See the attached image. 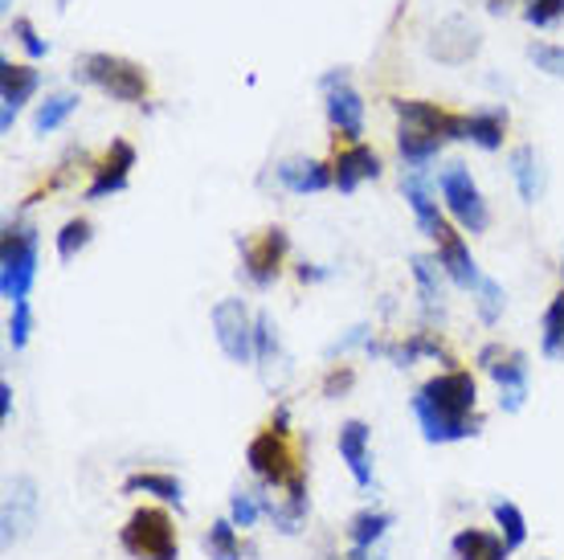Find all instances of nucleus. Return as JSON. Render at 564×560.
Segmentation results:
<instances>
[{
	"instance_id": "1",
	"label": "nucleus",
	"mask_w": 564,
	"mask_h": 560,
	"mask_svg": "<svg viewBox=\"0 0 564 560\" xmlns=\"http://www.w3.org/2000/svg\"><path fill=\"white\" fill-rule=\"evenodd\" d=\"M413 418L422 426V438L434 446L466 442L482 430L479 418V385L470 368H446L413 392Z\"/></svg>"
},
{
	"instance_id": "2",
	"label": "nucleus",
	"mask_w": 564,
	"mask_h": 560,
	"mask_svg": "<svg viewBox=\"0 0 564 560\" xmlns=\"http://www.w3.org/2000/svg\"><path fill=\"white\" fill-rule=\"evenodd\" d=\"M246 463L267 487H282L286 499L295 504H307V475L295 459V446H291V434H279V430H262V434L250 442L246 450Z\"/></svg>"
},
{
	"instance_id": "3",
	"label": "nucleus",
	"mask_w": 564,
	"mask_h": 560,
	"mask_svg": "<svg viewBox=\"0 0 564 560\" xmlns=\"http://www.w3.org/2000/svg\"><path fill=\"white\" fill-rule=\"evenodd\" d=\"M37 229L25 222L4 225V238H0V294L9 303H25L29 287L37 279Z\"/></svg>"
},
{
	"instance_id": "4",
	"label": "nucleus",
	"mask_w": 564,
	"mask_h": 560,
	"mask_svg": "<svg viewBox=\"0 0 564 560\" xmlns=\"http://www.w3.org/2000/svg\"><path fill=\"white\" fill-rule=\"evenodd\" d=\"M74 78L99 86L102 95L119 98V103H143L148 98V74H143V66H135L131 57L119 54H83L74 62Z\"/></svg>"
},
{
	"instance_id": "5",
	"label": "nucleus",
	"mask_w": 564,
	"mask_h": 560,
	"mask_svg": "<svg viewBox=\"0 0 564 560\" xmlns=\"http://www.w3.org/2000/svg\"><path fill=\"white\" fill-rule=\"evenodd\" d=\"M119 545L131 560H176L181 545H176V524L164 507H135L131 519L119 532Z\"/></svg>"
},
{
	"instance_id": "6",
	"label": "nucleus",
	"mask_w": 564,
	"mask_h": 560,
	"mask_svg": "<svg viewBox=\"0 0 564 560\" xmlns=\"http://www.w3.org/2000/svg\"><path fill=\"white\" fill-rule=\"evenodd\" d=\"M437 193H442L446 213L463 225L466 234H487L491 213H487V201H482L479 184H475V176H470L466 164H451V169H442V176H437Z\"/></svg>"
},
{
	"instance_id": "7",
	"label": "nucleus",
	"mask_w": 564,
	"mask_h": 560,
	"mask_svg": "<svg viewBox=\"0 0 564 560\" xmlns=\"http://www.w3.org/2000/svg\"><path fill=\"white\" fill-rule=\"evenodd\" d=\"M324 107H327V123L332 131H339L348 143H365V98L352 86L348 71H327L324 74Z\"/></svg>"
},
{
	"instance_id": "8",
	"label": "nucleus",
	"mask_w": 564,
	"mask_h": 560,
	"mask_svg": "<svg viewBox=\"0 0 564 560\" xmlns=\"http://www.w3.org/2000/svg\"><path fill=\"white\" fill-rule=\"evenodd\" d=\"M482 373L499 385V406L508 413H520L523 397H528V356L520 348H503V344H487L479 352Z\"/></svg>"
},
{
	"instance_id": "9",
	"label": "nucleus",
	"mask_w": 564,
	"mask_h": 560,
	"mask_svg": "<svg viewBox=\"0 0 564 560\" xmlns=\"http://www.w3.org/2000/svg\"><path fill=\"white\" fill-rule=\"evenodd\" d=\"M213 332H217V344H221V352L234 365H250L254 360L258 320H250V311H246L241 299H221L213 308Z\"/></svg>"
},
{
	"instance_id": "10",
	"label": "nucleus",
	"mask_w": 564,
	"mask_h": 560,
	"mask_svg": "<svg viewBox=\"0 0 564 560\" xmlns=\"http://www.w3.org/2000/svg\"><path fill=\"white\" fill-rule=\"evenodd\" d=\"M286 250H291V238H286L282 225H270L258 238L241 241V270H246V279L254 282V287H270V282L279 279Z\"/></svg>"
},
{
	"instance_id": "11",
	"label": "nucleus",
	"mask_w": 564,
	"mask_h": 560,
	"mask_svg": "<svg viewBox=\"0 0 564 560\" xmlns=\"http://www.w3.org/2000/svg\"><path fill=\"white\" fill-rule=\"evenodd\" d=\"M393 111L401 119V127H417V131H430L437 140H466V115H454L437 103H425V98H393Z\"/></svg>"
},
{
	"instance_id": "12",
	"label": "nucleus",
	"mask_w": 564,
	"mask_h": 560,
	"mask_svg": "<svg viewBox=\"0 0 564 560\" xmlns=\"http://www.w3.org/2000/svg\"><path fill=\"white\" fill-rule=\"evenodd\" d=\"M131 169H135V148L128 140H111L107 155H102L99 169H95V181L86 189V201H102V196L123 193L131 184Z\"/></svg>"
},
{
	"instance_id": "13",
	"label": "nucleus",
	"mask_w": 564,
	"mask_h": 560,
	"mask_svg": "<svg viewBox=\"0 0 564 560\" xmlns=\"http://www.w3.org/2000/svg\"><path fill=\"white\" fill-rule=\"evenodd\" d=\"M37 86H42V74L33 71V66L0 62V107H4V111H0V131H13L17 111L37 95Z\"/></svg>"
},
{
	"instance_id": "14",
	"label": "nucleus",
	"mask_w": 564,
	"mask_h": 560,
	"mask_svg": "<svg viewBox=\"0 0 564 560\" xmlns=\"http://www.w3.org/2000/svg\"><path fill=\"white\" fill-rule=\"evenodd\" d=\"M365 348H368V356H389L397 368L417 365L422 356H430V360H437V365L454 368V356L446 352V344H442L434 332H413V336L401 340V344H377V340H368Z\"/></svg>"
},
{
	"instance_id": "15",
	"label": "nucleus",
	"mask_w": 564,
	"mask_h": 560,
	"mask_svg": "<svg viewBox=\"0 0 564 560\" xmlns=\"http://www.w3.org/2000/svg\"><path fill=\"white\" fill-rule=\"evenodd\" d=\"M437 267L451 274L454 287H463V291H479V267H475V258H470V246L463 241V234H454L451 225L442 229V238H437Z\"/></svg>"
},
{
	"instance_id": "16",
	"label": "nucleus",
	"mask_w": 564,
	"mask_h": 560,
	"mask_svg": "<svg viewBox=\"0 0 564 560\" xmlns=\"http://www.w3.org/2000/svg\"><path fill=\"white\" fill-rule=\"evenodd\" d=\"M332 176H336L339 193H356L365 181H377V176H381V155L372 152L368 143H348L344 152H336Z\"/></svg>"
},
{
	"instance_id": "17",
	"label": "nucleus",
	"mask_w": 564,
	"mask_h": 560,
	"mask_svg": "<svg viewBox=\"0 0 564 560\" xmlns=\"http://www.w3.org/2000/svg\"><path fill=\"white\" fill-rule=\"evenodd\" d=\"M37 516V483L29 475H17L4 495V545H13L29 532V524Z\"/></svg>"
},
{
	"instance_id": "18",
	"label": "nucleus",
	"mask_w": 564,
	"mask_h": 560,
	"mask_svg": "<svg viewBox=\"0 0 564 560\" xmlns=\"http://www.w3.org/2000/svg\"><path fill=\"white\" fill-rule=\"evenodd\" d=\"M336 446H339V459L348 463V471H352L356 478V487H372V454H368V426L360 418L352 421H344L339 426V438H336Z\"/></svg>"
},
{
	"instance_id": "19",
	"label": "nucleus",
	"mask_w": 564,
	"mask_h": 560,
	"mask_svg": "<svg viewBox=\"0 0 564 560\" xmlns=\"http://www.w3.org/2000/svg\"><path fill=\"white\" fill-rule=\"evenodd\" d=\"M279 184L286 189V193L307 196V193H324V189H332L336 176H332V169L319 164V160H282Z\"/></svg>"
},
{
	"instance_id": "20",
	"label": "nucleus",
	"mask_w": 564,
	"mask_h": 560,
	"mask_svg": "<svg viewBox=\"0 0 564 560\" xmlns=\"http://www.w3.org/2000/svg\"><path fill=\"white\" fill-rule=\"evenodd\" d=\"M401 193H405V201H410V209H413V222H417V229H422L425 238H442V229H446V217L437 213V201L434 193L425 189L422 181V172H410L405 181H401Z\"/></svg>"
},
{
	"instance_id": "21",
	"label": "nucleus",
	"mask_w": 564,
	"mask_h": 560,
	"mask_svg": "<svg viewBox=\"0 0 564 560\" xmlns=\"http://www.w3.org/2000/svg\"><path fill=\"white\" fill-rule=\"evenodd\" d=\"M442 148H446V140H437V136H430V131H417V127H397V152H401V160H405L413 172L430 169L437 155H442Z\"/></svg>"
},
{
	"instance_id": "22",
	"label": "nucleus",
	"mask_w": 564,
	"mask_h": 560,
	"mask_svg": "<svg viewBox=\"0 0 564 560\" xmlns=\"http://www.w3.org/2000/svg\"><path fill=\"white\" fill-rule=\"evenodd\" d=\"M503 131H508V111L503 107H482V111L466 115V140L482 148V152H499Z\"/></svg>"
},
{
	"instance_id": "23",
	"label": "nucleus",
	"mask_w": 564,
	"mask_h": 560,
	"mask_svg": "<svg viewBox=\"0 0 564 560\" xmlns=\"http://www.w3.org/2000/svg\"><path fill=\"white\" fill-rule=\"evenodd\" d=\"M454 557L458 560H508L511 548L503 545L499 532H482V528H463V532L451 540Z\"/></svg>"
},
{
	"instance_id": "24",
	"label": "nucleus",
	"mask_w": 564,
	"mask_h": 560,
	"mask_svg": "<svg viewBox=\"0 0 564 560\" xmlns=\"http://www.w3.org/2000/svg\"><path fill=\"white\" fill-rule=\"evenodd\" d=\"M128 495H152V499H164V504L184 507V483L176 475H160V471H140V475H128L123 483Z\"/></svg>"
},
{
	"instance_id": "25",
	"label": "nucleus",
	"mask_w": 564,
	"mask_h": 560,
	"mask_svg": "<svg viewBox=\"0 0 564 560\" xmlns=\"http://www.w3.org/2000/svg\"><path fill=\"white\" fill-rule=\"evenodd\" d=\"M511 176H516V189H520L523 205H536L540 201V160L532 143H520L511 152Z\"/></svg>"
},
{
	"instance_id": "26",
	"label": "nucleus",
	"mask_w": 564,
	"mask_h": 560,
	"mask_svg": "<svg viewBox=\"0 0 564 560\" xmlns=\"http://www.w3.org/2000/svg\"><path fill=\"white\" fill-rule=\"evenodd\" d=\"M413 279H417V294L430 320H442V287H437V258L430 254H413Z\"/></svg>"
},
{
	"instance_id": "27",
	"label": "nucleus",
	"mask_w": 564,
	"mask_h": 560,
	"mask_svg": "<svg viewBox=\"0 0 564 560\" xmlns=\"http://www.w3.org/2000/svg\"><path fill=\"white\" fill-rule=\"evenodd\" d=\"M74 111H78V95L57 90V95H50L42 107H37V115H33V131H37V136H50V131H57Z\"/></svg>"
},
{
	"instance_id": "28",
	"label": "nucleus",
	"mask_w": 564,
	"mask_h": 560,
	"mask_svg": "<svg viewBox=\"0 0 564 560\" xmlns=\"http://www.w3.org/2000/svg\"><path fill=\"white\" fill-rule=\"evenodd\" d=\"M540 352L549 360H564V291L556 294L544 311V327H540Z\"/></svg>"
},
{
	"instance_id": "29",
	"label": "nucleus",
	"mask_w": 564,
	"mask_h": 560,
	"mask_svg": "<svg viewBox=\"0 0 564 560\" xmlns=\"http://www.w3.org/2000/svg\"><path fill=\"white\" fill-rule=\"evenodd\" d=\"M491 516H495V524H499V536H503V545H508L511 552L528 545V519H523L520 507L508 504V499H495Z\"/></svg>"
},
{
	"instance_id": "30",
	"label": "nucleus",
	"mask_w": 564,
	"mask_h": 560,
	"mask_svg": "<svg viewBox=\"0 0 564 560\" xmlns=\"http://www.w3.org/2000/svg\"><path fill=\"white\" fill-rule=\"evenodd\" d=\"M389 524H393V516L389 511H360V516H352V524H348V536H352V545L356 548H372L377 540H381L384 532H389Z\"/></svg>"
},
{
	"instance_id": "31",
	"label": "nucleus",
	"mask_w": 564,
	"mask_h": 560,
	"mask_svg": "<svg viewBox=\"0 0 564 560\" xmlns=\"http://www.w3.org/2000/svg\"><path fill=\"white\" fill-rule=\"evenodd\" d=\"M205 552L209 560H241V540H238V528H234V519H217L205 536Z\"/></svg>"
},
{
	"instance_id": "32",
	"label": "nucleus",
	"mask_w": 564,
	"mask_h": 560,
	"mask_svg": "<svg viewBox=\"0 0 564 560\" xmlns=\"http://www.w3.org/2000/svg\"><path fill=\"white\" fill-rule=\"evenodd\" d=\"M90 238H95V225L86 222V217H70V222L62 225V234H57V258L74 262L90 246Z\"/></svg>"
},
{
	"instance_id": "33",
	"label": "nucleus",
	"mask_w": 564,
	"mask_h": 560,
	"mask_svg": "<svg viewBox=\"0 0 564 560\" xmlns=\"http://www.w3.org/2000/svg\"><path fill=\"white\" fill-rule=\"evenodd\" d=\"M254 360L262 368L279 365L282 360V348H279V327H274V320H270L267 311L258 315V336H254Z\"/></svg>"
},
{
	"instance_id": "34",
	"label": "nucleus",
	"mask_w": 564,
	"mask_h": 560,
	"mask_svg": "<svg viewBox=\"0 0 564 560\" xmlns=\"http://www.w3.org/2000/svg\"><path fill=\"white\" fill-rule=\"evenodd\" d=\"M479 320L482 323H495L499 320V315H503V303H508V294H503V287H499V282L495 279H487V274H482V282H479Z\"/></svg>"
},
{
	"instance_id": "35",
	"label": "nucleus",
	"mask_w": 564,
	"mask_h": 560,
	"mask_svg": "<svg viewBox=\"0 0 564 560\" xmlns=\"http://www.w3.org/2000/svg\"><path fill=\"white\" fill-rule=\"evenodd\" d=\"M258 516H262V499L250 495V491H234V499H229V519H234V528H254Z\"/></svg>"
},
{
	"instance_id": "36",
	"label": "nucleus",
	"mask_w": 564,
	"mask_h": 560,
	"mask_svg": "<svg viewBox=\"0 0 564 560\" xmlns=\"http://www.w3.org/2000/svg\"><path fill=\"white\" fill-rule=\"evenodd\" d=\"M528 57H532L536 71H544L549 78H564V45L536 42V45H528Z\"/></svg>"
},
{
	"instance_id": "37",
	"label": "nucleus",
	"mask_w": 564,
	"mask_h": 560,
	"mask_svg": "<svg viewBox=\"0 0 564 560\" xmlns=\"http://www.w3.org/2000/svg\"><path fill=\"white\" fill-rule=\"evenodd\" d=\"M564 17V0H523V21L536 29L556 25Z\"/></svg>"
},
{
	"instance_id": "38",
	"label": "nucleus",
	"mask_w": 564,
	"mask_h": 560,
	"mask_svg": "<svg viewBox=\"0 0 564 560\" xmlns=\"http://www.w3.org/2000/svg\"><path fill=\"white\" fill-rule=\"evenodd\" d=\"M29 332H33V311H29V299H25V303H13V315H9V344L21 352L29 344Z\"/></svg>"
},
{
	"instance_id": "39",
	"label": "nucleus",
	"mask_w": 564,
	"mask_h": 560,
	"mask_svg": "<svg viewBox=\"0 0 564 560\" xmlns=\"http://www.w3.org/2000/svg\"><path fill=\"white\" fill-rule=\"evenodd\" d=\"M13 37L25 45L29 57H45V54H50V42H42V37H37V29H33V21H29V17H13Z\"/></svg>"
},
{
	"instance_id": "40",
	"label": "nucleus",
	"mask_w": 564,
	"mask_h": 560,
	"mask_svg": "<svg viewBox=\"0 0 564 560\" xmlns=\"http://www.w3.org/2000/svg\"><path fill=\"white\" fill-rule=\"evenodd\" d=\"M352 380H356L352 368H332L327 380H324V397H339V392H348L352 389Z\"/></svg>"
},
{
	"instance_id": "41",
	"label": "nucleus",
	"mask_w": 564,
	"mask_h": 560,
	"mask_svg": "<svg viewBox=\"0 0 564 560\" xmlns=\"http://www.w3.org/2000/svg\"><path fill=\"white\" fill-rule=\"evenodd\" d=\"M13 418V389H9V380H0V421Z\"/></svg>"
},
{
	"instance_id": "42",
	"label": "nucleus",
	"mask_w": 564,
	"mask_h": 560,
	"mask_svg": "<svg viewBox=\"0 0 564 560\" xmlns=\"http://www.w3.org/2000/svg\"><path fill=\"white\" fill-rule=\"evenodd\" d=\"M299 279H303V282H324V279H327V270L307 267V262H303V267H299Z\"/></svg>"
},
{
	"instance_id": "43",
	"label": "nucleus",
	"mask_w": 564,
	"mask_h": 560,
	"mask_svg": "<svg viewBox=\"0 0 564 560\" xmlns=\"http://www.w3.org/2000/svg\"><path fill=\"white\" fill-rule=\"evenodd\" d=\"M365 557H368L365 548H352V552H348V557H344V560H365Z\"/></svg>"
},
{
	"instance_id": "44",
	"label": "nucleus",
	"mask_w": 564,
	"mask_h": 560,
	"mask_svg": "<svg viewBox=\"0 0 564 560\" xmlns=\"http://www.w3.org/2000/svg\"><path fill=\"white\" fill-rule=\"evenodd\" d=\"M561 274H564V267H561Z\"/></svg>"
}]
</instances>
